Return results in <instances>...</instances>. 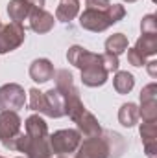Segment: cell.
<instances>
[{
	"instance_id": "8",
	"label": "cell",
	"mask_w": 157,
	"mask_h": 158,
	"mask_svg": "<svg viewBox=\"0 0 157 158\" xmlns=\"http://www.w3.org/2000/svg\"><path fill=\"white\" fill-rule=\"evenodd\" d=\"M113 19L109 17V7L105 11L100 9H91L85 7V11L79 15V26L87 31H94V33H102L105 31L109 26H113Z\"/></svg>"
},
{
	"instance_id": "21",
	"label": "cell",
	"mask_w": 157,
	"mask_h": 158,
	"mask_svg": "<svg viewBox=\"0 0 157 158\" xmlns=\"http://www.w3.org/2000/svg\"><path fill=\"white\" fill-rule=\"evenodd\" d=\"M113 86H115V90H117L118 94H129V92L133 90V86H135V77H133V74L117 70V74H115V77H113Z\"/></svg>"
},
{
	"instance_id": "26",
	"label": "cell",
	"mask_w": 157,
	"mask_h": 158,
	"mask_svg": "<svg viewBox=\"0 0 157 158\" xmlns=\"http://www.w3.org/2000/svg\"><path fill=\"white\" fill-rule=\"evenodd\" d=\"M128 61H129V64H133V66H137V68H141V66L146 64V59H144L135 48H128Z\"/></svg>"
},
{
	"instance_id": "13",
	"label": "cell",
	"mask_w": 157,
	"mask_h": 158,
	"mask_svg": "<svg viewBox=\"0 0 157 158\" xmlns=\"http://www.w3.org/2000/svg\"><path fill=\"white\" fill-rule=\"evenodd\" d=\"M141 138L148 158H157V121H144L141 125Z\"/></svg>"
},
{
	"instance_id": "30",
	"label": "cell",
	"mask_w": 157,
	"mask_h": 158,
	"mask_svg": "<svg viewBox=\"0 0 157 158\" xmlns=\"http://www.w3.org/2000/svg\"><path fill=\"white\" fill-rule=\"evenodd\" d=\"M124 2H128V4H133V2H137V0H124Z\"/></svg>"
},
{
	"instance_id": "4",
	"label": "cell",
	"mask_w": 157,
	"mask_h": 158,
	"mask_svg": "<svg viewBox=\"0 0 157 158\" xmlns=\"http://www.w3.org/2000/svg\"><path fill=\"white\" fill-rule=\"evenodd\" d=\"M81 140L83 138L76 129H61V131H56L54 134L48 136L50 151H52V155H57V156L74 155L81 143Z\"/></svg>"
},
{
	"instance_id": "33",
	"label": "cell",
	"mask_w": 157,
	"mask_h": 158,
	"mask_svg": "<svg viewBox=\"0 0 157 158\" xmlns=\"http://www.w3.org/2000/svg\"><path fill=\"white\" fill-rule=\"evenodd\" d=\"M0 28H2V22H0Z\"/></svg>"
},
{
	"instance_id": "19",
	"label": "cell",
	"mask_w": 157,
	"mask_h": 158,
	"mask_svg": "<svg viewBox=\"0 0 157 158\" xmlns=\"http://www.w3.org/2000/svg\"><path fill=\"white\" fill-rule=\"evenodd\" d=\"M24 132L30 134V136H37V138H46V136H50L48 125H46V121L41 118L39 114H34V116H30V118L26 119V123H24Z\"/></svg>"
},
{
	"instance_id": "16",
	"label": "cell",
	"mask_w": 157,
	"mask_h": 158,
	"mask_svg": "<svg viewBox=\"0 0 157 158\" xmlns=\"http://www.w3.org/2000/svg\"><path fill=\"white\" fill-rule=\"evenodd\" d=\"M34 9H37V7H34L28 0H9V4H7V15L17 24H22L24 20H28L30 13Z\"/></svg>"
},
{
	"instance_id": "22",
	"label": "cell",
	"mask_w": 157,
	"mask_h": 158,
	"mask_svg": "<svg viewBox=\"0 0 157 158\" xmlns=\"http://www.w3.org/2000/svg\"><path fill=\"white\" fill-rule=\"evenodd\" d=\"M91 53H92V52L85 50L83 46L74 44V46H70V48H69V52H67V59H69V63H70L72 66H76V68L81 70V66L87 63V59L91 57Z\"/></svg>"
},
{
	"instance_id": "27",
	"label": "cell",
	"mask_w": 157,
	"mask_h": 158,
	"mask_svg": "<svg viewBox=\"0 0 157 158\" xmlns=\"http://www.w3.org/2000/svg\"><path fill=\"white\" fill-rule=\"evenodd\" d=\"M109 6H111V2H109V0H87V7H91V9L105 11Z\"/></svg>"
},
{
	"instance_id": "6",
	"label": "cell",
	"mask_w": 157,
	"mask_h": 158,
	"mask_svg": "<svg viewBox=\"0 0 157 158\" xmlns=\"http://www.w3.org/2000/svg\"><path fill=\"white\" fill-rule=\"evenodd\" d=\"M109 72L104 66L102 61V53H91V57L87 59V63L81 66V81L85 86L96 88L107 83Z\"/></svg>"
},
{
	"instance_id": "23",
	"label": "cell",
	"mask_w": 157,
	"mask_h": 158,
	"mask_svg": "<svg viewBox=\"0 0 157 158\" xmlns=\"http://www.w3.org/2000/svg\"><path fill=\"white\" fill-rule=\"evenodd\" d=\"M128 50V37L124 33H115L111 37H107L105 40V52L107 53H113V55H120Z\"/></svg>"
},
{
	"instance_id": "18",
	"label": "cell",
	"mask_w": 157,
	"mask_h": 158,
	"mask_svg": "<svg viewBox=\"0 0 157 158\" xmlns=\"http://www.w3.org/2000/svg\"><path fill=\"white\" fill-rule=\"evenodd\" d=\"M144 59L157 53V33H142L133 46Z\"/></svg>"
},
{
	"instance_id": "2",
	"label": "cell",
	"mask_w": 157,
	"mask_h": 158,
	"mask_svg": "<svg viewBox=\"0 0 157 158\" xmlns=\"http://www.w3.org/2000/svg\"><path fill=\"white\" fill-rule=\"evenodd\" d=\"M56 90L63 96V101H65V116L76 121L79 114L85 110V105L79 98V92L74 85V77L69 70H57L56 72Z\"/></svg>"
},
{
	"instance_id": "28",
	"label": "cell",
	"mask_w": 157,
	"mask_h": 158,
	"mask_svg": "<svg viewBox=\"0 0 157 158\" xmlns=\"http://www.w3.org/2000/svg\"><path fill=\"white\" fill-rule=\"evenodd\" d=\"M144 66L148 68V74H150L152 77H157V61H150V63H146Z\"/></svg>"
},
{
	"instance_id": "25",
	"label": "cell",
	"mask_w": 157,
	"mask_h": 158,
	"mask_svg": "<svg viewBox=\"0 0 157 158\" xmlns=\"http://www.w3.org/2000/svg\"><path fill=\"white\" fill-rule=\"evenodd\" d=\"M102 61H104V66H105V70L111 74V72H117L118 66H120V63H118V57L117 55H113V53H102Z\"/></svg>"
},
{
	"instance_id": "32",
	"label": "cell",
	"mask_w": 157,
	"mask_h": 158,
	"mask_svg": "<svg viewBox=\"0 0 157 158\" xmlns=\"http://www.w3.org/2000/svg\"><path fill=\"white\" fill-rule=\"evenodd\" d=\"M57 158H67V156H57Z\"/></svg>"
},
{
	"instance_id": "17",
	"label": "cell",
	"mask_w": 157,
	"mask_h": 158,
	"mask_svg": "<svg viewBox=\"0 0 157 158\" xmlns=\"http://www.w3.org/2000/svg\"><path fill=\"white\" fill-rule=\"evenodd\" d=\"M79 13V0H61L56 9V19L63 24L74 20Z\"/></svg>"
},
{
	"instance_id": "10",
	"label": "cell",
	"mask_w": 157,
	"mask_h": 158,
	"mask_svg": "<svg viewBox=\"0 0 157 158\" xmlns=\"http://www.w3.org/2000/svg\"><path fill=\"white\" fill-rule=\"evenodd\" d=\"M26 37L24 26L17 24V22H9L6 26L0 28V53H7L17 50Z\"/></svg>"
},
{
	"instance_id": "14",
	"label": "cell",
	"mask_w": 157,
	"mask_h": 158,
	"mask_svg": "<svg viewBox=\"0 0 157 158\" xmlns=\"http://www.w3.org/2000/svg\"><path fill=\"white\" fill-rule=\"evenodd\" d=\"M74 123L78 125L79 134H81V136H85V138H92V136L102 134V127H100L98 119L94 118V114H91L87 109H85L78 118H76Z\"/></svg>"
},
{
	"instance_id": "15",
	"label": "cell",
	"mask_w": 157,
	"mask_h": 158,
	"mask_svg": "<svg viewBox=\"0 0 157 158\" xmlns=\"http://www.w3.org/2000/svg\"><path fill=\"white\" fill-rule=\"evenodd\" d=\"M54 76H56L54 64H52V61H48L44 57L35 59L30 64V77L34 79L35 83H46V81L54 79Z\"/></svg>"
},
{
	"instance_id": "31",
	"label": "cell",
	"mask_w": 157,
	"mask_h": 158,
	"mask_svg": "<svg viewBox=\"0 0 157 158\" xmlns=\"http://www.w3.org/2000/svg\"><path fill=\"white\" fill-rule=\"evenodd\" d=\"M0 158H4V156H0ZM17 158H26V156H17Z\"/></svg>"
},
{
	"instance_id": "7",
	"label": "cell",
	"mask_w": 157,
	"mask_h": 158,
	"mask_svg": "<svg viewBox=\"0 0 157 158\" xmlns=\"http://www.w3.org/2000/svg\"><path fill=\"white\" fill-rule=\"evenodd\" d=\"M22 121L15 110H0V142L6 149L15 151L17 136L20 134Z\"/></svg>"
},
{
	"instance_id": "9",
	"label": "cell",
	"mask_w": 157,
	"mask_h": 158,
	"mask_svg": "<svg viewBox=\"0 0 157 158\" xmlns=\"http://www.w3.org/2000/svg\"><path fill=\"white\" fill-rule=\"evenodd\" d=\"M26 105L24 88L17 83H7L0 86V110H20Z\"/></svg>"
},
{
	"instance_id": "29",
	"label": "cell",
	"mask_w": 157,
	"mask_h": 158,
	"mask_svg": "<svg viewBox=\"0 0 157 158\" xmlns=\"http://www.w3.org/2000/svg\"><path fill=\"white\" fill-rule=\"evenodd\" d=\"M28 2H30V4H32L34 7H37V9H43V7H44V2H46V0H28Z\"/></svg>"
},
{
	"instance_id": "20",
	"label": "cell",
	"mask_w": 157,
	"mask_h": 158,
	"mask_svg": "<svg viewBox=\"0 0 157 158\" xmlns=\"http://www.w3.org/2000/svg\"><path fill=\"white\" fill-rule=\"evenodd\" d=\"M139 118V107L135 103H124L118 110V121L124 127H135Z\"/></svg>"
},
{
	"instance_id": "24",
	"label": "cell",
	"mask_w": 157,
	"mask_h": 158,
	"mask_svg": "<svg viewBox=\"0 0 157 158\" xmlns=\"http://www.w3.org/2000/svg\"><path fill=\"white\" fill-rule=\"evenodd\" d=\"M141 31L142 33H157V19H155L154 13L146 15L141 20Z\"/></svg>"
},
{
	"instance_id": "3",
	"label": "cell",
	"mask_w": 157,
	"mask_h": 158,
	"mask_svg": "<svg viewBox=\"0 0 157 158\" xmlns=\"http://www.w3.org/2000/svg\"><path fill=\"white\" fill-rule=\"evenodd\" d=\"M28 94H30V101H28L30 110H35L48 118L65 116V101H63V96L56 88H50L46 92H41L39 88H32Z\"/></svg>"
},
{
	"instance_id": "5",
	"label": "cell",
	"mask_w": 157,
	"mask_h": 158,
	"mask_svg": "<svg viewBox=\"0 0 157 158\" xmlns=\"http://www.w3.org/2000/svg\"><path fill=\"white\" fill-rule=\"evenodd\" d=\"M15 151L24 153L26 158H52L48 136L37 138V136H30L26 132H20L17 136V142H15Z\"/></svg>"
},
{
	"instance_id": "1",
	"label": "cell",
	"mask_w": 157,
	"mask_h": 158,
	"mask_svg": "<svg viewBox=\"0 0 157 158\" xmlns=\"http://www.w3.org/2000/svg\"><path fill=\"white\" fill-rule=\"evenodd\" d=\"M126 149L124 138L113 131H102V134L85 138L74 153V158H118Z\"/></svg>"
},
{
	"instance_id": "11",
	"label": "cell",
	"mask_w": 157,
	"mask_h": 158,
	"mask_svg": "<svg viewBox=\"0 0 157 158\" xmlns=\"http://www.w3.org/2000/svg\"><path fill=\"white\" fill-rule=\"evenodd\" d=\"M139 116L142 121H157V85L150 83L141 90Z\"/></svg>"
},
{
	"instance_id": "12",
	"label": "cell",
	"mask_w": 157,
	"mask_h": 158,
	"mask_svg": "<svg viewBox=\"0 0 157 158\" xmlns=\"http://www.w3.org/2000/svg\"><path fill=\"white\" fill-rule=\"evenodd\" d=\"M28 28L34 30L35 33H48L52 28H54V15L48 13L44 7L43 9H34L28 17Z\"/></svg>"
}]
</instances>
